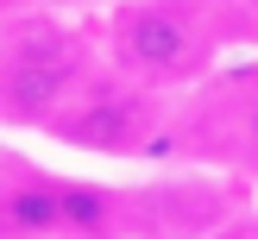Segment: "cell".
Returning <instances> with one entry per match:
<instances>
[{"label":"cell","mask_w":258,"mask_h":239,"mask_svg":"<svg viewBox=\"0 0 258 239\" xmlns=\"http://www.w3.org/2000/svg\"><path fill=\"white\" fill-rule=\"evenodd\" d=\"M101 19L25 13L0 25V132H44L70 95L101 69Z\"/></svg>","instance_id":"obj_1"},{"label":"cell","mask_w":258,"mask_h":239,"mask_svg":"<svg viewBox=\"0 0 258 239\" xmlns=\"http://www.w3.org/2000/svg\"><path fill=\"white\" fill-rule=\"evenodd\" d=\"M101 50L120 75L158 88V95L202 88L221 69V38H214L202 0H107Z\"/></svg>","instance_id":"obj_2"},{"label":"cell","mask_w":258,"mask_h":239,"mask_svg":"<svg viewBox=\"0 0 258 239\" xmlns=\"http://www.w3.org/2000/svg\"><path fill=\"white\" fill-rule=\"evenodd\" d=\"M164 120H170V107L158 88L101 63L38 138H50L57 151H76V157H151L164 138Z\"/></svg>","instance_id":"obj_3"},{"label":"cell","mask_w":258,"mask_h":239,"mask_svg":"<svg viewBox=\"0 0 258 239\" xmlns=\"http://www.w3.org/2000/svg\"><path fill=\"white\" fill-rule=\"evenodd\" d=\"M57 176L32 157H0V239H63V195Z\"/></svg>","instance_id":"obj_4"},{"label":"cell","mask_w":258,"mask_h":239,"mask_svg":"<svg viewBox=\"0 0 258 239\" xmlns=\"http://www.w3.org/2000/svg\"><path fill=\"white\" fill-rule=\"evenodd\" d=\"M63 195V239H139V195L101 176H57Z\"/></svg>","instance_id":"obj_5"},{"label":"cell","mask_w":258,"mask_h":239,"mask_svg":"<svg viewBox=\"0 0 258 239\" xmlns=\"http://www.w3.org/2000/svg\"><path fill=\"white\" fill-rule=\"evenodd\" d=\"M214 95H221V145L214 151L239 164L246 176H258V63L214 82Z\"/></svg>","instance_id":"obj_6"},{"label":"cell","mask_w":258,"mask_h":239,"mask_svg":"<svg viewBox=\"0 0 258 239\" xmlns=\"http://www.w3.org/2000/svg\"><path fill=\"white\" fill-rule=\"evenodd\" d=\"M202 13H208V25H214V38H221V50L258 44V0H202Z\"/></svg>","instance_id":"obj_7"},{"label":"cell","mask_w":258,"mask_h":239,"mask_svg":"<svg viewBox=\"0 0 258 239\" xmlns=\"http://www.w3.org/2000/svg\"><path fill=\"white\" fill-rule=\"evenodd\" d=\"M208 239H258V220H246V214H239V220H221Z\"/></svg>","instance_id":"obj_8"},{"label":"cell","mask_w":258,"mask_h":239,"mask_svg":"<svg viewBox=\"0 0 258 239\" xmlns=\"http://www.w3.org/2000/svg\"><path fill=\"white\" fill-rule=\"evenodd\" d=\"M25 13H38V0H0V25H13V19H25Z\"/></svg>","instance_id":"obj_9"}]
</instances>
